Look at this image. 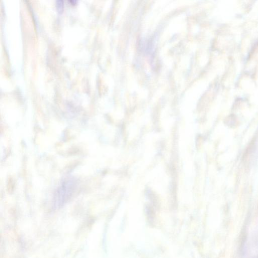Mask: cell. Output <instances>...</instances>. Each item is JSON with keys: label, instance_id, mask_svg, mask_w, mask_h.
Listing matches in <instances>:
<instances>
[{"label": "cell", "instance_id": "1", "mask_svg": "<svg viewBox=\"0 0 258 258\" xmlns=\"http://www.w3.org/2000/svg\"><path fill=\"white\" fill-rule=\"evenodd\" d=\"M57 7L59 12H61L62 9V2L61 1H57Z\"/></svg>", "mask_w": 258, "mask_h": 258}]
</instances>
